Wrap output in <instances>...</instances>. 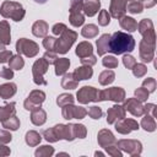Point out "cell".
Listing matches in <instances>:
<instances>
[{"mask_svg":"<svg viewBox=\"0 0 157 157\" xmlns=\"http://www.w3.org/2000/svg\"><path fill=\"white\" fill-rule=\"evenodd\" d=\"M109 21H110V16H109L108 11L102 10L101 13H99V17H98V22H99V25H101V26H107V25L109 23Z\"/></svg>","mask_w":157,"mask_h":157,"instance_id":"1f68e13d","label":"cell"},{"mask_svg":"<svg viewBox=\"0 0 157 157\" xmlns=\"http://www.w3.org/2000/svg\"><path fill=\"white\" fill-rule=\"evenodd\" d=\"M10 56H11V52H9V50H1V53H0V63H6Z\"/></svg>","mask_w":157,"mask_h":157,"instance_id":"f6af8a7d","label":"cell"},{"mask_svg":"<svg viewBox=\"0 0 157 157\" xmlns=\"http://www.w3.org/2000/svg\"><path fill=\"white\" fill-rule=\"evenodd\" d=\"M124 96H125V93L120 87H113V88H108L105 91L98 92L97 101L112 99V101H115V102H123L124 101Z\"/></svg>","mask_w":157,"mask_h":157,"instance_id":"5b68a950","label":"cell"},{"mask_svg":"<svg viewBox=\"0 0 157 157\" xmlns=\"http://www.w3.org/2000/svg\"><path fill=\"white\" fill-rule=\"evenodd\" d=\"M81 7H82V1H77V2H74L71 9H70V22L71 25L74 26H81L83 23V16L81 15Z\"/></svg>","mask_w":157,"mask_h":157,"instance_id":"9c48e42d","label":"cell"},{"mask_svg":"<svg viewBox=\"0 0 157 157\" xmlns=\"http://www.w3.org/2000/svg\"><path fill=\"white\" fill-rule=\"evenodd\" d=\"M120 26H121L123 28L130 31V32H134V31H136V28H137V23H136L135 20L131 18V17H123V18L120 20Z\"/></svg>","mask_w":157,"mask_h":157,"instance_id":"603a6c76","label":"cell"},{"mask_svg":"<svg viewBox=\"0 0 157 157\" xmlns=\"http://www.w3.org/2000/svg\"><path fill=\"white\" fill-rule=\"evenodd\" d=\"M135 94H136V97L139 98V101H145V99L147 98V96H148V92H147V90H145V88H137V90L135 91Z\"/></svg>","mask_w":157,"mask_h":157,"instance_id":"ab89813d","label":"cell"},{"mask_svg":"<svg viewBox=\"0 0 157 157\" xmlns=\"http://www.w3.org/2000/svg\"><path fill=\"white\" fill-rule=\"evenodd\" d=\"M72 75H74V78H75L76 81L86 80V78H90V77L92 76V69H91L90 65L82 66V67H77Z\"/></svg>","mask_w":157,"mask_h":157,"instance_id":"7c38bea8","label":"cell"},{"mask_svg":"<svg viewBox=\"0 0 157 157\" xmlns=\"http://www.w3.org/2000/svg\"><path fill=\"white\" fill-rule=\"evenodd\" d=\"M128 0H113L110 5V12L113 17H121L125 12V5Z\"/></svg>","mask_w":157,"mask_h":157,"instance_id":"8fae6325","label":"cell"},{"mask_svg":"<svg viewBox=\"0 0 157 157\" xmlns=\"http://www.w3.org/2000/svg\"><path fill=\"white\" fill-rule=\"evenodd\" d=\"M44 59L48 61V64H53V63H55V60H56V55L53 54V53H50V50H49V52H47V53L44 54Z\"/></svg>","mask_w":157,"mask_h":157,"instance_id":"ee69618b","label":"cell"},{"mask_svg":"<svg viewBox=\"0 0 157 157\" xmlns=\"http://www.w3.org/2000/svg\"><path fill=\"white\" fill-rule=\"evenodd\" d=\"M128 10L132 13H139V12L142 11V5L139 1H131L130 5L128 6Z\"/></svg>","mask_w":157,"mask_h":157,"instance_id":"836d02e7","label":"cell"},{"mask_svg":"<svg viewBox=\"0 0 157 157\" xmlns=\"http://www.w3.org/2000/svg\"><path fill=\"white\" fill-rule=\"evenodd\" d=\"M124 115H125V113H124L123 107L114 105V107H112V108L108 110V118H107V121H108L109 124H112V123H114V120L117 119V117H120V119H123Z\"/></svg>","mask_w":157,"mask_h":157,"instance_id":"9a60e30c","label":"cell"},{"mask_svg":"<svg viewBox=\"0 0 157 157\" xmlns=\"http://www.w3.org/2000/svg\"><path fill=\"white\" fill-rule=\"evenodd\" d=\"M146 66L145 65H142V64H135L134 65V69H132V71H134V75L135 76H137V77H141L142 75H145V72H146Z\"/></svg>","mask_w":157,"mask_h":157,"instance_id":"e575fe53","label":"cell"},{"mask_svg":"<svg viewBox=\"0 0 157 157\" xmlns=\"http://www.w3.org/2000/svg\"><path fill=\"white\" fill-rule=\"evenodd\" d=\"M81 63L82 64H88V65H93V64H96V58L93 56V55H91L90 58H82L81 59Z\"/></svg>","mask_w":157,"mask_h":157,"instance_id":"bcb514c9","label":"cell"},{"mask_svg":"<svg viewBox=\"0 0 157 157\" xmlns=\"http://www.w3.org/2000/svg\"><path fill=\"white\" fill-rule=\"evenodd\" d=\"M72 102H74V97L71 94H61L58 97V101H56V103L60 107H64L66 104H71Z\"/></svg>","mask_w":157,"mask_h":157,"instance_id":"4dcf8cb0","label":"cell"},{"mask_svg":"<svg viewBox=\"0 0 157 157\" xmlns=\"http://www.w3.org/2000/svg\"><path fill=\"white\" fill-rule=\"evenodd\" d=\"M54 64H55V74L59 76V75H63L67 70L70 61H69V59L63 58V59H56Z\"/></svg>","mask_w":157,"mask_h":157,"instance_id":"44dd1931","label":"cell"},{"mask_svg":"<svg viewBox=\"0 0 157 157\" xmlns=\"http://www.w3.org/2000/svg\"><path fill=\"white\" fill-rule=\"evenodd\" d=\"M72 78H74V75L72 74H66L64 76V78H63V82H61L63 87L64 88H75L76 85H77V81L76 80L72 81Z\"/></svg>","mask_w":157,"mask_h":157,"instance_id":"4316f807","label":"cell"},{"mask_svg":"<svg viewBox=\"0 0 157 157\" xmlns=\"http://www.w3.org/2000/svg\"><path fill=\"white\" fill-rule=\"evenodd\" d=\"M114 81V72L112 70H105L99 76V83L101 85H108Z\"/></svg>","mask_w":157,"mask_h":157,"instance_id":"d4e9b609","label":"cell"},{"mask_svg":"<svg viewBox=\"0 0 157 157\" xmlns=\"http://www.w3.org/2000/svg\"><path fill=\"white\" fill-rule=\"evenodd\" d=\"M125 109L130 110L134 115H141V114L144 113L142 105H141L139 102H136L135 99H129V101L125 103Z\"/></svg>","mask_w":157,"mask_h":157,"instance_id":"2e32d148","label":"cell"},{"mask_svg":"<svg viewBox=\"0 0 157 157\" xmlns=\"http://www.w3.org/2000/svg\"><path fill=\"white\" fill-rule=\"evenodd\" d=\"M123 63H124V65H125L128 69H132L134 65L136 64L135 59H134L131 55H125V56L123 58Z\"/></svg>","mask_w":157,"mask_h":157,"instance_id":"74e56055","label":"cell"},{"mask_svg":"<svg viewBox=\"0 0 157 157\" xmlns=\"http://www.w3.org/2000/svg\"><path fill=\"white\" fill-rule=\"evenodd\" d=\"M99 5H101L99 0H86L85 4H82L83 11H85V13L87 16H93L98 11Z\"/></svg>","mask_w":157,"mask_h":157,"instance_id":"4fadbf2b","label":"cell"},{"mask_svg":"<svg viewBox=\"0 0 157 157\" xmlns=\"http://www.w3.org/2000/svg\"><path fill=\"white\" fill-rule=\"evenodd\" d=\"M26 141H27L28 145H32L33 146V145H37L40 141V136L37 132H34V131H29L26 135Z\"/></svg>","mask_w":157,"mask_h":157,"instance_id":"f1b7e54d","label":"cell"},{"mask_svg":"<svg viewBox=\"0 0 157 157\" xmlns=\"http://www.w3.org/2000/svg\"><path fill=\"white\" fill-rule=\"evenodd\" d=\"M36 2H38V4H44V2H47V0H34Z\"/></svg>","mask_w":157,"mask_h":157,"instance_id":"7dc6e473","label":"cell"},{"mask_svg":"<svg viewBox=\"0 0 157 157\" xmlns=\"http://www.w3.org/2000/svg\"><path fill=\"white\" fill-rule=\"evenodd\" d=\"M2 125H4V128L11 129V130H16V129L18 128L20 123H18V119H17L16 117H11V118H9L7 121L4 120V121H2Z\"/></svg>","mask_w":157,"mask_h":157,"instance_id":"f546056e","label":"cell"},{"mask_svg":"<svg viewBox=\"0 0 157 157\" xmlns=\"http://www.w3.org/2000/svg\"><path fill=\"white\" fill-rule=\"evenodd\" d=\"M0 12L4 17H11L15 21H21L25 16V10L22 5L12 1H5L0 9Z\"/></svg>","mask_w":157,"mask_h":157,"instance_id":"7a4b0ae2","label":"cell"},{"mask_svg":"<svg viewBox=\"0 0 157 157\" xmlns=\"http://www.w3.org/2000/svg\"><path fill=\"white\" fill-rule=\"evenodd\" d=\"M10 40V26L6 21H2L0 22V42L4 44H9Z\"/></svg>","mask_w":157,"mask_h":157,"instance_id":"e0dca14e","label":"cell"},{"mask_svg":"<svg viewBox=\"0 0 157 157\" xmlns=\"http://www.w3.org/2000/svg\"><path fill=\"white\" fill-rule=\"evenodd\" d=\"M16 92V85L15 83H5L0 86V96L6 99L10 98L11 96H13Z\"/></svg>","mask_w":157,"mask_h":157,"instance_id":"d6986e66","label":"cell"},{"mask_svg":"<svg viewBox=\"0 0 157 157\" xmlns=\"http://www.w3.org/2000/svg\"><path fill=\"white\" fill-rule=\"evenodd\" d=\"M77 37V33L76 32H72V31H69L67 28L61 33V37L60 39H56L55 42V47L54 49L58 52V53H66L69 50V48L71 47V44L74 43V40L76 39Z\"/></svg>","mask_w":157,"mask_h":157,"instance_id":"3957f363","label":"cell"},{"mask_svg":"<svg viewBox=\"0 0 157 157\" xmlns=\"http://www.w3.org/2000/svg\"><path fill=\"white\" fill-rule=\"evenodd\" d=\"M142 126H144L146 130H150V131L155 130V123H153V120H152V118H151L150 115H146V117L144 118V120H142Z\"/></svg>","mask_w":157,"mask_h":157,"instance_id":"d6a6232c","label":"cell"},{"mask_svg":"<svg viewBox=\"0 0 157 157\" xmlns=\"http://www.w3.org/2000/svg\"><path fill=\"white\" fill-rule=\"evenodd\" d=\"M45 94L42 91H33L29 97L26 99L25 102V108L28 110H33L34 108H38L40 105V103L44 101Z\"/></svg>","mask_w":157,"mask_h":157,"instance_id":"ba28073f","label":"cell"},{"mask_svg":"<svg viewBox=\"0 0 157 157\" xmlns=\"http://www.w3.org/2000/svg\"><path fill=\"white\" fill-rule=\"evenodd\" d=\"M144 87H148V91H150V92L155 91V87H156L155 80H153V78H147V80H145V81H144Z\"/></svg>","mask_w":157,"mask_h":157,"instance_id":"7bdbcfd3","label":"cell"},{"mask_svg":"<svg viewBox=\"0 0 157 157\" xmlns=\"http://www.w3.org/2000/svg\"><path fill=\"white\" fill-rule=\"evenodd\" d=\"M88 115H91L93 119H98L102 115V110L98 107H91L88 110Z\"/></svg>","mask_w":157,"mask_h":157,"instance_id":"f35d334b","label":"cell"},{"mask_svg":"<svg viewBox=\"0 0 157 157\" xmlns=\"http://www.w3.org/2000/svg\"><path fill=\"white\" fill-rule=\"evenodd\" d=\"M92 53V45L87 42H82L77 45L76 48V54L80 56V58H86L90 54Z\"/></svg>","mask_w":157,"mask_h":157,"instance_id":"ffe728a7","label":"cell"},{"mask_svg":"<svg viewBox=\"0 0 157 157\" xmlns=\"http://www.w3.org/2000/svg\"><path fill=\"white\" fill-rule=\"evenodd\" d=\"M45 117H47V115H45V112L38 107L36 110L32 112L31 119H32V123H33V124H36V125H42V124L45 121Z\"/></svg>","mask_w":157,"mask_h":157,"instance_id":"7402d4cb","label":"cell"},{"mask_svg":"<svg viewBox=\"0 0 157 157\" xmlns=\"http://www.w3.org/2000/svg\"><path fill=\"white\" fill-rule=\"evenodd\" d=\"M16 49L18 53H22L26 56H34L38 53V45L26 38L18 39V42L16 43Z\"/></svg>","mask_w":157,"mask_h":157,"instance_id":"277c9868","label":"cell"},{"mask_svg":"<svg viewBox=\"0 0 157 157\" xmlns=\"http://www.w3.org/2000/svg\"><path fill=\"white\" fill-rule=\"evenodd\" d=\"M48 65L49 64L44 58L39 59L34 63V65H33V78H34V82L37 85H47V81L43 80V74L47 71Z\"/></svg>","mask_w":157,"mask_h":157,"instance_id":"8992f818","label":"cell"},{"mask_svg":"<svg viewBox=\"0 0 157 157\" xmlns=\"http://www.w3.org/2000/svg\"><path fill=\"white\" fill-rule=\"evenodd\" d=\"M0 76L4 77V78H6V80H9V78H11V77L13 76V72H12V70L9 69V67H2V70H1V72H0Z\"/></svg>","mask_w":157,"mask_h":157,"instance_id":"60d3db41","label":"cell"},{"mask_svg":"<svg viewBox=\"0 0 157 157\" xmlns=\"http://www.w3.org/2000/svg\"><path fill=\"white\" fill-rule=\"evenodd\" d=\"M11 114H15V103H10L5 107H0V120L4 121L6 118H10Z\"/></svg>","mask_w":157,"mask_h":157,"instance_id":"cb8c5ba5","label":"cell"},{"mask_svg":"<svg viewBox=\"0 0 157 157\" xmlns=\"http://www.w3.org/2000/svg\"><path fill=\"white\" fill-rule=\"evenodd\" d=\"M32 32L37 37H44L48 32V25L44 21H37L32 27Z\"/></svg>","mask_w":157,"mask_h":157,"instance_id":"ac0fdd59","label":"cell"},{"mask_svg":"<svg viewBox=\"0 0 157 157\" xmlns=\"http://www.w3.org/2000/svg\"><path fill=\"white\" fill-rule=\"evenodd\" d=\"M98 33V27L94 25H87L82 29V36L86 38H92Z\"/></svg>","mask_w":157,"mask_h":157,"instance_id":"484cf974","label":"cell"},{"mask_svg":"<svg viewBox=\"0 0 157 157\" xmlns=\"http://www.w3.org/2000/svg\"><path fill=\"white\" fill-rule=\"evenodd\" d=\"M87 114V112L81 108V107H72L69 104L65 105V108H63V115L65 119H72V118H76V119H82L85 115Z\"/></svg>","mask_w":157,"mask_h":157,"instance_id":"30bf717a","label":"cell"},{"mask_svg":"<svg viewBox=\"0 0 157 157\" xmlns=\"http://www.w3.org/2000/svg\"><path fill=\"white\" fill-rule=\"evenodd\" d=\"M55 42H56L55 38H53V37H47V38L43 40V45H44L48 50H53L54 47H55Z\"/></svg>","mask_w":157,"mask_h":157,"instance_id":"8d00e7d4","label":"cell"},{"mask_svg":"<svg viewBox=\"0 0 157 157\" xmlns=\"http://www.w3.org/2000/svg\"><path fill=\"white\" fill-rule=\"evenodd\" d=\"M103 65L108 66V67H115V66H118V60L114 56H105L103 59Z\"/></svg>","mask_w":157,"mask_h":157,"instance_id":"d590c367","label":"cell"},{"mask_svg":"<svg viewBox=\"0 0 157 157\" xmlns=\"http://www.w3.org/2000/svg\"><path fill=\"white\" fill-rule=\"evenodd\" d=\"M65 29H66V26L63 25V23H56V25L53 27V32H54V34H61Z\"/></svg>","mask_w":157,"mask_h":157,"instance_id":"b9f144b4","label":"cell"},{"mask_svg":"<svg viewBox=\"0 0 157 157\" xmlns=\"http://www.w3.org/2000/svg\"><path fill=\"white\" fill-rule=\"evenodd\" d=\"M109 39H110V34H103L99 39H97L98 55H103L104 53L109 52Z\"/></svg>","mask_w":157,"mask_h":157,"instance_id":"5bb4252c","label":"cell"},{"mask_svg":"<svg viewBox=\"0 0 157 157\" xmlns=\"http://www.w3.org/2000/svg\"><path fill=\"white\" fill-rule=\"evenodd\" d=\"M97 98H98V91L90 86H85L77 92V99L81 103H88L91 101H97Z\"/></svg>","mask_w":157,"mask_h":157,"instance_id":"52a82bcc","label":"cell"},{"mask_svg":"<svg viewBox=\"0 0 157 157\" xmlns=\"http://www.w3.org/2000/svg\"><path fill=\"white\" fill-rule=\"evenodd\" d=\"M135 47L134 38L124 32H115L109 39V52L114 54H123L126 52H132Z\"/></svg>","mask_w":157,"mask_h":157,"instance_id":"6da1fadb","label":"cell"},{"mask_svg":"<svg viewBox=\"0 0 157 157\" xmlns=\"http://www.w3.org/2000/svg\"><path fill=\"white\" fill-rule=\"evenodd\" d=\"M23 60L20 55H15L12 56V59H10V69H15V70H20L23 67Z\"/></svg>","mask_w":157,"mask_h":157,"instance_id":"83f0119b","label":"cell"}]
</instances>
